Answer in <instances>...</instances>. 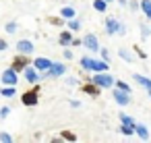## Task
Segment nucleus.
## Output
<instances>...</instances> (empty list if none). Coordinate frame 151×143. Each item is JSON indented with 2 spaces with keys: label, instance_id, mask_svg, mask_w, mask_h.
Returning <instances> with one entry per match:
<instances>
[{
  "label": "nucleus",
  "instance_id": "nucleus-1",
  "mask_svg": "<svg viewBox=\"0 0 151 143\" xmlns=\"http://www.w3.org/2000/svg\"><path fill=\"white\" fill-rule=\"evenodd\" d=\"M106 31H108V35H116V33L124 35V33H126V27H124L122 23H118V19L108 17V19H106Z\"/></svg>",
  "mask_w": 151,
  "mask_h": 143
},
{
  "label": "nucleus",
  "instance_id": "nucleus-2",
  "mask_svg": "<svg viewBox=\"0 0 151 143\" xmlns=\"http://www.w3.org/2000/svg\"><path fill=\"white\" fill-rule=\"evenodd\" d=\"M64 73H66V66H64L62 62H52V66H50L46 73H42L40 79H54V77H62Z\"/></svg>",
  "mask_w": 151,
  "mask_h": 143
},
{
  "label": "nucleus",
  "instance_id": "nucleus-3",
  "mask_svg": "<svg viewBox=\"0 0 151 143\" xmlns=\"http://www.w3.org/2000/svg\"><path fill=\"white\" fill-rule=\"evenodd\" d=\"M93 83H95L99 89H108V87H112L116 81H114V77H112V75H108V73L104 71V73H95V77H93Z\"/></svg>",
  "mask_w": 151,
  "mask_h": 143
},
{
  "label": "nucleus",
  "instance_id": "nucleus-4",
  "mask_svg": "<svg viewBox=\"0 0 151 143\" xmlns=\"http://www.w3.org/2000/svg\"><path fill=\"white\" fill-rule=\"evenodd\" d=\"M11 66H13L17 73H19V71H25V69L29 66V54H21V52H19V54L13 58Z\"/></svg>",
  "mask_w": 151,
  "mask_h": 143
},
{
  "label": "nucleus",
  "instance_id": "nucleus-5",
  "mask_svg": "<svg viewBox=\"0 0 151 143\" xmlns=\"http://www.w3.org/2000/svg\"><path fill=\"white\" fill-rule=\"evenodd\" d=\"M37 91H40V85H35L31 91L23 93V95H21V102H23V106H37Z\"/></svg>",
  "mask_w": 151,
  "mask_h": 143
},
{
  "label": "nucleus",
  "instance_id": "nucleus-6",
  "mask_svg": "<svg viewBox=\"0 0 151 143\" xmlns=\"http://www.w3.org/2000/svg\"><path fill=\"white\" fill-rule=\"evenodd\" d=\"M2 83L4 85H17L19 83V77H17V71L11 66V69H6L4 73H2Z\"/></svg>",
  "mask_w": 151,
  "mask_h": 143
},
{
  "label": "nucleus",
  "instance_id": "nucleus-7",
  "mask_svg": "<svg viewBox=\"0 0 151 143\" xmlns=\"http://www.w3.org/2000/svg\"><path fill=\"white\" fill-rule=\"evenodd\" d=\"M83 46H87L91 52H99V42H97V38H95L93 33H87V35L83 38Z\"/></svg>",
  "mask_w": 151,
  "mask_h": 143
},
{
  "label": "nucleus",
  "instance_id": "nucleus-8",
  "mask_svg": "<svg viewBox=\"0 0 151 143\" xmlns=\"http://www.w3.org/2000/svg\"><path fill=\"white\" fill-rule=\"evenodd\" d=\"M114 100H116L120 106H126V104H130V93L116 87V89H114Z\"/></svg>",
  "mask_w": 151,
  "mask_h": 143
},
{
  "label": "nucleus",
  "instance_id": "nucleus-9",
  "mask_svg": "<svg viewBox=\"0 0 151 143\" xmlns=\"http://www.w3.org/2000/svg\"><path fill=\"white\" fill-rule=\"evenodd\" d=\"M33 66H35L40 73H46V71L52 66V60H50V58H44V56H40V58H35V60H33Z\"/></svg>",
  "mask_w": 151,
  "mask_h": 143
},
{
  "label": "nucleus",
  "instance_id": "nucleus-10",
  "mask_svg": "<svg viewBox=\"0 0 151 143\" xmlns=\"http://www.w3.org/2000/svg\"><path fill=\"white\" fill-rule=\"evenodd\" d=\"M35 50V46H33V42H29V40H21L19 44H17V52H21V54H31Z\"/></svg>",
  "mask_w": 151,
  "mask_h": 143
},
{
  "label": "nucleus",
  "instance_id": "nucleus-11",
  "mask_svg": "<svg viewBox=\"0 0 151 143\" xmlns=\"http://www.w3.org/2000/svg\"><path fill=\"white\" fill-rule=\"evenodd\" d=\"M23 73H25V79H27L29 83H35V81L40 79V75H37V69H35V66H27Z\"/></svg>",
  "mask_w": 151,
  "mask_h": 143
},
{
  "label": "nucleus",
  "instance_id": "nucleus-12",
  "mask_svg": "<svg viewBox=\"0 0 151 143\" xmlns=\"http://www.w3.org/2000/svg\"><path fill=\"white\" fill-rule=\"evenodd\" d=\"M134 133H137V135H139V139H143V141H147V139H149V131H147V126H145V124L134 122Z\"/></svg>",
  "mask_w": 151,
  "mask_h": 143
},
{
  "label": "nucleus",
  "instance_id": "nucleus-13",
  "mask_svg": "<svg viewBox=\"0 0 151 143\" xmlns=\"http://www.w3.org/2000/svg\"><path fill=\"white\" fill-rule=\"evenodd\" d=\"M83 91H85V93H89V95H93V98H97V95H99V87H97L95 83H87V85H83Z\"/></svg>",
  "mask_w": 151,
  "mask_h": 143
},
{
  "label": "nucleus",
  "instance_id": "nucleus-14",
  "mask_svg": "<svg viewBox=\"0 0 151 143\" xmlns=\"http://www.w3.org/2000/svg\"><path fill=\"white\" fill-rule=\"evenodd\" d=\"M132 77H134V81H137L139 85H143V87H145L147 91L151 89V79H147V77H143V75H137V73H134Z\"/></svg>",
  "mask_w": 151,
  "mask_h": 143
},
{
  "label": "nucleus",
  "instance_id": "nucleus-15",
  "mask_svg": "<svg viewBox=\"0 0 151 143\" xmlns=\"http://www.w3.org/2000/svg\"><path fill=\"white\" fill-rule=\"evenodd\" d=\"M81 66H83L85 71H93L95 60H93V58H89V56H83V58H81Z\"/></svg>",
  "mask_w": 151,
  "mask_h": 143
},
{
  "label": "nucleus",
  "instance_id": "nucleus-16",
  "mask_svg": "<svg viewBox=\"0 0 151 143\" xmlns=\"http://www.w3.org/2000/svg\"><path fill=\"white\" fill-rule=\"evenodd\" d=\"M70 42H73V31H62L60 33V44L62 46H70Z\"/></svg>",
  "mask_w": 151,
  "mask_h": 143
},
{
  "label": "nucleus",
  "instance_id": "nucleus-17",
  "mask_svg": "<svg viewBox=\"0 0 151 143\" xmlns=\"http://www.w3.org/2000/svg\"><path fill=\"white\" fill-rule=\"evenodd\" d=\"M141 9H143L145 17L151 21V0H141Z\"/></svg>",
  "mask_w": 151,
  "mask_h": 143
},
{
  "label": "nucleus",
  "instance_id": "nucleus-18",
  "mask_svg": "<svg viewBox=\"0 0 151 143\" xmlns=\"http://www.w3.org/2000/svg\"><path fill=\"white\" fill-rule=\"evenodd\" d=\"M110 66H108V62L106 60H95V66H93V73H104V71H108Z\"/></svg>",
  "mask_w": 151,
  "mask_h": 143
},
{
  "label": "nucleus",
  "instance_id": "nucleus-19",
  "mask_svg": "<svg viewBox=\"0 0 151 143\" xmlns=\"http://www.w3.org/2000/svg\"><path fill=\"white\" fill-rule=\"evenodd\" d=\"M15 93H17L15 85H9V87H4V89H0V95H2V98H13Z\"/></svg>",
  "mask_w": 151,
  "mask_h": 143
},
{
  "label": "nucleus",
  "instance_id": "nucleus-20",
  "mask_svg": "<svg viewBox=\"0 0 151 143\" xmlns=\"http://www.w3.org/2000/svg\"><path fill=\"white\" fill-rule=\"evenodd\" d=\"M93 9H95V11H99V13H106L108 2H106V0H95V2H93Z\"/></svg>",
  "mask_w": 151,
  "mask_h": 143
},
{
  "label": "nucleus",
  "instance_id": "nucleus-21",
  "mask_svg": "<svg viewBox=\"0 0 151 143\" xmlns=\"http://www.w3.org/2000/svg\"><path fill=\"white\" fill-rule=\"evenodd\" d=\"M60 15H62L64 19H73V17H75V9H73V6H64V9L60 11Z\"/></svg>",
  "mask_w": 151,
  "mask_h": 143
},
{
  "label": "nucleus",
  "instance_id": "nucleus-22",
  "mask_svg": "<svg viewBox=\"0 0 151 143\" xmlns=\"http://www.w3.org/2000/svg\"><path fill=\"white\" fill-rule=\"evenodd\" d=\"M68 29H70V31H79V29H81V21H77L75 17L68 19Z\"/></svg>",
  "mask_w": 151,
  "mask_h": 143
},
{
  "label": "nucleus",
  "instance_id": "nucleus-23",
  "mask_svg": "<svg viewBox=\"0 0 151 143\" xmlns=\"http://www.w3.org/2000/svg\"><path fill=\"white\" fill-rule=\"evenodd\" d=\"M60 135H62V139H64V141H70V143H75V141H77V135H75V133H70V131H62Z\"/></svg>",
  "mask_w": 151,
  "mask_h": 143
},
{
  "label": "nucleus",
  "instance_id": "nucleus-24",
  "mask_svg": "<svg viewBox=\"0 0 151 143\" xmlns=\"http://www.w3.org/2000/svg\"><path fill=\"white\" fill-rule=\"evenodd\" d=\"M120 133H122V135H126V137H130V135H134V126L122 124V126H120Z\"/></svg>",
  "mask_w": 151,
  "mask_h": 143
},
{
  "label": "nucleus",
  "instance_id": "nucleus-25",
  "mask_svg": "<svg viewBox=\"0 0 151 143\" xmlns=\"http://www.w3.org/2000/svg\"><path fill=\"white\" fill-rule=\"evenodd\" d=\"M120 122H122V124H128V126H134V120H132L128 114H120Z\"/></svg>",
  "mask_w": 151,
  "mask_h": 143
},
{
  "label": "nucleus",
  "instance_id": "nucleus-26",
  "mask_svg": "<svg viewBox=\"0 0 151 143\" xmlns=\"http://www.w3.org/2000/svg\"><path fill=\"white\" fill-rule=\"evenodd\" d=\"M120 58H122V60H126V62H132V54H130L128 50H124V48L120 50Z\"/></svg>",
  "mask_w": 151,
  "mask_h": 143
},
{
  "label": "nucleus",
  "instance_id": "nucleus-27",
  "mask_svg": "<svg viewBox=\"0 0 151 143\" xmlns=\"http://www.w3.org/2000/svg\"><path fill=\"white\" fill-rule=\"evenodd\" d=\"M114 85H116L118 89H124V91H128V93H130V85H128V83H124V81H116Z\"/></svg>",
  "mask_w": 151,
  "mask_h": 143
},
{
  "label": "nucleus",
  "instance_id": "nucleus-28",
  "mask_svg": "<svg viewBox=\"0 0 151 143\" xmlns=\"http://www.w3.org/2000/svg\"><path fill=\"white\" fill-rule=\"evenodd\" d=\"M0 141H4V143H13V137L9 133H0Z\"/></svg>",
  "mask_w": 151,
  "mask_h": 143
},
{
  "label": "nucleus",
  "instance_id": "nucleus-29",
  "mask_svg": "<svg viewBox=\"0 0 151 143\" xmlns=\"http://www.w3.org/2000/svg\"><path fill=\"white\" fill-rule=\"evenodd\" d=\"M4 29H6V33H15L17 31V23H6Z\"/></svg>",
  "mask_w": 151,
  "mask_h": 143
},
{
  "label": "nucleus",
  "instance_id": "nucleus-30",
  "mask_svg": "<svg viewBox=\"0 0 151 143\" xmlns=\"http://www.w3.org/2000/svg\"><path fill=\"white\" fill-rule=\"evenodd\" d=\"M141 31H143V38H145V40L151 35V31H149V27H147V25H141Z\"/></svg>",
  "mask_w": 151,
  "mask_h": 143
},
{
  "label": "nucleus",
  "instance_id": "nucleus-31",
  "mask_svg": "<svg viewBox=\"0 0 151 143\" xmlns=\"http://www.w3.org/2000/svg\"><path fill=\"white\" fill-rule=\"evenodd\" d=\"M99 54H101V58H104L106 62L110 60V54H108V50H106V48H104V50H99Z\"/></svg>",
  "mask_w": 151,
  "mask_h": 143
},
{
  "label": "nucleus",
  "instance_id": "nucleus-32",
  "mask_svg": "<svg viewBox=\"0 0 151 143\" xmlns=\"http://www.w3.org/2000/svg\"><path fill=\"white\" fill-rule=\"evenodd\" d=\"M9 48V44H6V40H2V38H0V52H4Z\"/></svg>",
  "mask_w": 151,
  "mask_h": 143
},
{
  "label": "nucleus",
  "instance_id": "nucleus-33",
  "mask_svg": "<svg viewBox=\"0 0 151 143\" xmlns=\"http://www.w3.org/2000/svg\"><path fill=\"white\" fill-rule=\"evenodd\" d=\"M50 23H52V25H62V23H64V19L60 21V19H56V17H52V19H50Z\"/></svg>",
  "mask_w": 151,
  "mask_h": 143
},
{
  "label": "nucleus",
  "instance_id": "nucleus-34",
  "mask_svg": "<svg viewBox=\"0 0 151 143\" xmlns=\"http://www.w3.org/2000/svg\"><path fill=\"white\" fill-rule=\"evenodd\" d=\"M9 114H11V110H9V108H2V110H0V116H2V118H6Z\"/></svg>",
  "mask_w": 151,
  "mask_h": 143
},
{
  "label": "nucleus",
  "instance_id": "nucleus-35",
  "mask_svg": "<svg viewBox=\"0 0 151 143\" xmlns=\"http://www.w3.org/2000/svg\"><path fill=\"white\" fill-rule=\"evenodd\" d=\"M137 54H139V58H147V52H143L141 48H137Z\"/></svg>",
  "mask_w": 151,
  "mask_h": 143
},
{
  "label": "nucleus",
  "instance_id": "nucleus-36",
  "mask_svg": "<svg viewBox=\"0 0 151 143\" xmlns=\"http://www.w3.org/2000/svg\"><path fill=\"white\" fill-rule=\"evenodd\" d=\"M70 44H73V46H81L83 42H81V40H77V38H73V42H70Z\"/></svg>",
  "mask_w": 151,
  "mask_h": 143
},
{
  "label": "nucleus",
  "instance_id": "nucleus-37",
  "mask_svg": "<svg viewBox=\"0 0 151 143\" xmlns=\"http://www.w3.org/2000/svg\"><path fill=\"white\" fill-rule=\"evenodd\" d=\"M64 58H68V60H70V58H73V52H70V50H64Z\"/></svg>",
  "mask_w": 151,
  "mask_h": 143
},
{
  "label": "nucleus",
  "instance_id": "nucleus-38",
  "mask_svg": "<svg viewBox=\"0 0 151 143\" xmlns=\"http://www.w3.org/2000/svg\"><path fill=\"white\" fill-rule=\"evenodd\" d=\"M70 106H73V108H79V106H81V102H77V100H73V102H70Z\"/></svg>",
  "mask_w": 151,
  "mask_h": 143
},
{
  "label": "nucleus",
  "instance_id": "nucleus-39",
  "mask_svg": "<svg viewBox=\"0 0 151 143\" xmlns=\"http://www.w3.org/2000/svg\"><path fill=\"white\" fill-rule=\"evenodd\" d=\"M118 2H120V6H126V0H118Z\"/></svg>",
  "mask_w": 151,
  "mask_h": 143
},
{
  "label": "nucleus",
  "instance_id": "nucleus-40",
  "mask_svg": "<svg viewBox=\"0 0 151 143\" xmlns=\"http://www.w3.org/2000/svg\"><path fill=\"white\" fill-rule=\"evenodd\" d=\"M106 2H112V0H106Z\"/></svg>",
  "mask_w": 151,
  "mask_h": 143
},
{
  "label": "nucleus",
  "instance_id": "nucleus-41",
  "mask_svg": "<svg viewBox=\"0 0 151 143\" xmlns=\"http://www.w3.org/2000/svg\"><path fill=\"white\" fill-rule=\"evenodd\" d=\"M149 95H151V89H149Z\"/></svg>",
  "mask_w": 151,
  "mask_h": 143
}]
</instances>
